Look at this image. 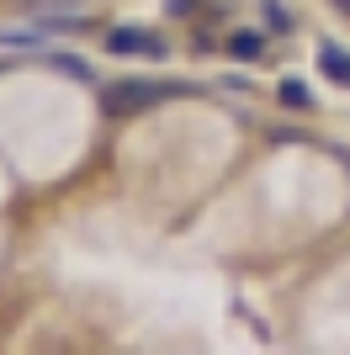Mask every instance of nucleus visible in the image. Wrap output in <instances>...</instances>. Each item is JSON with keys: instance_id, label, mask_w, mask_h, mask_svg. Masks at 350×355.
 Masks as SVG:
<instances>
[{"instance_id": "f257e3e1", "label": "nucleus", "mask_w": 350, "mask_h": 355, "mask_svg": "<svg viewBox=\"0 0 350 355\" xmlns=\"http://www.w3.org/2000/svg\"><path fill=\"white\" fill-rule=\"evenodd\" d=\"M186 85H149V80H112L101 90V106L112 117H128V112H144V106L165 101V96H181Z\"/></svg>"}, {"instance_id": "f03ea898", "label": "nucleus", "mask_w": 350, "mask_h": 355, "mask_svg": "<svg viewBox=\"0 0 350 355\" xmlns=\"http://www.w3.org/2000/svg\"><path fill=\"white\" fill-rule=\"evenodd\" d=\"M106 48L112 53H138V59H165V43L144 27H112L106 32Z\"/></svg>"}, {"instance_id": "7ed1b4c3", "label": "nucleus", "mask_w": 350, "mask_h": 355, "mask_svg": "<svg viewBox=\"0 0 350 355\" xmlns=\"http://www.w3.org/2000/svg\"><path fill=\"white\" fill-rule=\"evenodd\" d=\"M319 69L329 74V80H340V85H350V53H340L335 43L319 48Z\"/></svg>"}, {"instance_id": "20e7f679", "label": "nucleus", "mask_w": 350, "mask_h": 355, "mask_svg": "<svg viewBox=\"0 0 350 355\" xmlns=\"http://www.w3.org/2000/svg\"><path fill=\"white\" fill-rule=\"evenodd\" d=\"M228 53H233V59H260V53H265V37H260V32H233V37H228Z\"/></svg>"}, {"instance_id": "39448f33", "label": "nucleus", "mask_w": 350, "mask_h": 355, "mask_svg": "<svg viewBox=\"0 0 350 355\" xmlns=\"http://www.w3.org/2000/svg\"><path fill=\"white\" fill-rule=\"evenodd\" d=\"M48 27H0V48H38Z\"/></svg>"}, {"instance_id": "423d86ee", "label": "nucleus", "mask_w": 350, "mask_h": 355, "mask_svg": "<svg viewBox=\"0 0 350 355\" xmlns=\"http://www.w3.org/2000/svg\"><path fill=\"white\" fill-rule=\"evenodd\" d=\"M276 96H281L287 106H297V112H308V106H313V96H308V85H303V80H281V85H276Z\"/></svg>"}, {"instance_id": "0eeeda50", "label": "nucleus", "mask_w": 350, "mask_h": 355, "mask_svg": "<svg viewBox=\"0 0 350 355\" xmlns=\"http://www.w3.org/2000/svg\"><path fill=\"white\" fill-rule=\"evenodd\" d=\"M53 69H64V74H74V80H90V74H96V69H90V64H85V59H80V53H53Z\"/></svg>"}, {"instance_id": "6e6552de", "label": "nucleus", "mask_w": 350, "mask_h": 355, "mask_svg": "<svg viewBox=\"0 0 350 355\" xmlns=\"http://www.w3.org/2000/svg\"><path fill=\"white\" fill-rule=\"evenodd\" d=\"M265 27L292 32V11H287V6H276V0H265Z\"/></svg>"}]
</instances>
